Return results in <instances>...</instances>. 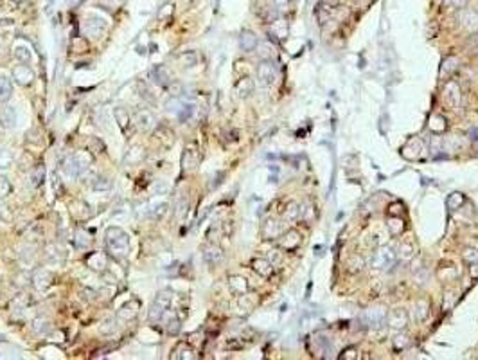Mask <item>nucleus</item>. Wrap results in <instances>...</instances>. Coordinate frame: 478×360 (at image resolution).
<instances>
[{"label": "nucleus", "instance_id": "obj_19", "mask_svg": "<svg viewBox=\"0 0 478 360\" xmlns=\"http://www.w3.org/2000/svg\"><path fill=\"white\" fill-rule=\"evenodd\" d=\"M460 24L464 29H477L478 27V13H475L473 9H462L460 11Z\"/></svg>", "mask_w": 478, "mask_h": 360}, {"label": "nucleus", "instance_id": "obj_38", "mask_svg": "<svg viewBox=\"0 0 478 360\" xmlns=\"http://www.w3.org/2000/svg\"><path fill=\"white\" fill-rule=\"evenodd\" d=\"M193 114H195V105H193V103H180V110H178L177 115L182 123L183 121H187Z\"/></svg>", "mask_w": 478, "mask_h": 360}, {"label": "nucleus", "instance_id": "obj_14", "mask_svg": "<svg viewBox=\"0 0 478 360\" xmlns=\"http://www.w3.org/2000/svg\"><path fill=\"white\" fill-rule=\"evenodd\" d=\"M149 77H151V81H153L155 85L165 87V89H167V85L171 83V74H169V71H167L164 65H157L155 69H151Z\"/></svg>", "mask_w": 478, "mask_h": 360}, {"label": "nucleus", "instance_id": "obj_41", "mask_svg": "<svg viewBox=\"0 0 478 360\" xmlns=\"http://www.w3.org/2000/svg\"><path fill=\"white\" fill-rule=\"evenodd\" d=\"M457 301H459V295H457V292H446L444 294V301H443V310L444 312H448V310H451V308L457 304Z\"/></svg>", "mask_w": 478, "mask_h": 360}, {"label": "nucleus", "instance_id": "obj_31", "mask_svg": "<svg viewBox=\"0 0 478 360\" xmlns=\"http://www.w3.org/2000/svg\"><path fill=\"white\" fill-rule=\"evenodd\" d=\"M167 211H169V204H167V202H160V204L151 206V209H149V216L153 220H162L165 214H167Z\"/></svg>", "mask_w": 478, "mask_h": 360}, {"label": "nucleus", "instance_id": "obj_54", "mask_svg": "<svg viewBox=\"0 0 478 360\" xmlns=\"http://www.w3.org/2000/svg\"><path fill=\"white\" fill-rule=\"evenodd\" d=\"M413 252H415V248H413L412 243H408V245L405 243V245L401 247V252H399V256H401V258H405V260H410V258L413 256Z\"/></svg>", "mask_w": 478, "mask_h": 360}, {"label": "nucleus", "instance_id": "obj_43", "mask_svg": "<svg viewBox=\"0 0 478 360\" xmlns=\"http://www.w3.org/2000/svg\"><path fill=\"white\" fill-rule=\"evenodd\" d=\"M187 207H189L187 196H182V198H178L177 206H175V216H177V218H183V216L187 214Z\"/></svg>", "mask_w": 478, "mask_h": 360}, {"label": "nucleus", "instance_id": "obj_17", "mask_svg": "<svg viewBox=\"0 0 478 360\" xmlns=\"http://www.w3.org/2000/svg\"><path fill=\"white\" fill-rule=\"evenodd\" d=\"M299 245H301V234L297 230H288L279 238V247L284 248V250H293Z\"/></svg>", "mask_w": 478, "mask_h": 360}, {"label": "nucleus", "instance_id": "obj_34", "mask_svg": "<svg viewBox=\"0 0 478 360\" xmlns=\"http://www.w3.org/2000/svg\"><path fill=\"white\" fill-rule=\"evenodd\" d=\"M446 204H448L449 211H457V209H460V207L464 206V195L459 193V191H455V193H451V195L448 196Z\"/></svg>", "mask_w": 478, "mask_h": 360}, {"label": "nucleus", "instance_id": "obj_26", "mask_svg": "<svg viewBox=\"0 0 478 360\" xmlns=\"http://www.w3.org/2000/svg\"><path fill=\"white\" fill-rule=\"evenodd\" d=\"M13 94V85L11 79L7 76H0V103H7L11 99Z\"/></svg>", "mask_w": 478, "mask_h": 360}, {"label": "nucleus", "instance_id": "obj_5", "mask_svg": "<svg viewBox=\"0 0 478 360\" xmlns=\"http://www.w3.org/2000/svg\"><path fill=\"white\" fill-rule=\"evenodd\" d=\"M35 77H36L35 71H33L29 65H25V63L17 65L13 69V79H15L20 87H29V85H33Z\"/></svg>", "mask_w": 478, "mask_h": 360}, {"label": "nucleus", "instance_id": "obj_39", "mask_svg": "<svg viewBox=\"0 0 478 360\" xmlns=\"http://www.w3.org/2000/svg\"><path fill=\"white\" fill-rule=\"evenodd\" d=\"M13 54H15V58H17L20 63H29L31 61V51H29V47H25V45H18Z\"/></svg>", "mask_w": 478, "mask_h": 360}, {"label": "nucleus", "instance_id": "obj_47", "mask_svg": "<svg viewBox=\"0 0 478 360\" xmlns=\"http://www.w3.org/2000/svg\"><path fill=\"white\" fill-rule=\"evenodd\" d=\"M389 229L394 236H397V234H401L403 230H405V224H403L401 218H392L389 220Z\"/></svg>", "mask_w": 478, "mask_h": 360}, {"label": "nucleus", "instance_id": "obj_55", "mask_svg": "<svg viewBox=\"0 0 478 360\" xmlns=\"http://www.w3.org/2000/svg\"><path fill=\"white\" fill-rule=\"evenodd\" d=\"M153 189H155V193H157V195H165V193H167V189H169V186H167L165 180H157L155 186H153Z\"/></svg>", "mask_w": 478, "mask_h": 360}, {"label": "nucleus", "instance_id": "obj_27", "mask_svg": "<svg viewBox=\"0 0 478 360\" xmlns=\"http://www.w3.org/2000/svg\"><path fill=\"white\" fill-rule=\"evenodd\" d=\"M279 232H281L279 222H275V220H266V224L263 225V236L266 240H275V238H279Z\"/></svg>", "mask_w": 478, "mask_h": 360}, {"label": "nucleus", "instance_id": "obj_7", "mask_svg": "<svg viewBox=\"0 0 478 360\" xmlns=\"http://www.w3.org/2000/svg\"><path fill=\"white\" fill-rule=\"evenodd\" d=\"M105 31H106V20H105V18H99V17H95V15H92V17H89L85 20V33H87V35L97 38V36L103 35Z\"/></svg>", "mask_w": 478, "mask_h": 360}, {"label": "nucleus", "instance_id": "obj_61", "mask_svg": "<svg viewBox=\"0 0 478 360\" xmlns=\"http://www.w3.org/2000/svg\"><path fill=\"white\" fill-rule=\"evenodd\" d=\"M469 137H471L473 141H478V128H473V130L469 132Z\"/></svg>", "mask_w": 478, "mask_h": 360}, {"label": "nucleus", "instance_id": "obj_37", "mask_svg": "<svg viewBox=\"0 0 478 360\" xmlns=\"http://www.w3.org/2000/svg\"><path fill=\"white\" fill-rule=\"evenodd\" d=\"M94 191H110L112 189V180L108 177H103V175H97L94 178V184H92Z\"/></svg>", "mask_w": 478, "mask_h": 360}, {"label": "nucleus", "instance_id": "obj_36", "mask_svg": "<svg viewBox=\"0 0 478 360\" xmlns=\"http://www.w3.org/2000/svg\"><path fill=\"white\" fill-rule=\"evenodd\" d=\"M457 69H459V58H455V56L444 58L443 67H441V72H443V74H453Z\"/></svg>", "mask_w": 478, "mask_h": 360}, {"label": "nucleus", "instance_id": "obj_44", "mask_svg": "<svg viewBox=\"0 0 478 360\" xmlns=\"http://www.w3.org/2000/svg\"><path fill=\"white\" fill-rule=\"evenodd\" d=\"M430 128L435 132V133H441V132L446 130V121H444V117H441V115H431Z\"/></svg>", "mask_w": 478, "mask_h": 360}, {"label": "nucleus", "instance_id": "obj_46", "mask_svg": "<svg viewBox=\"0 0 478 360\" xmlns=\"http://www.w3.org/2000/svg\"><path fill=\"white\" fill-rule=\"evenodd\" d=\"M13 164V153L4 148V150H0V170H7V168H11Z\"/></svg>", "mask_w": 478, "mask_h": 360}, {"label": "nucleus", "instance_id": "obj_1", "mask_svg": "<svg viewBox=\"0 0 478 360\" xmlns=\"http://www.w3.org/2000/svg\"><path fill=\"white\" fill-rule=\"evenodd\" d=\"M105 238H106V247L110 250L115 260H124L128 252H130V236L128 232L121 227H108L106 232H105Z\"/></svg>", "mask_w": 478, "mask_h": 360}, {"label": "nucleus", "instance_id": "obj_9", "mask_svg": "<svg viewBox=\"0 0 478 360\" xmlns=\"http://www.w3.org/2000/svg\"><path fill=\"white\" fill-rule=\"evenodd\" d=\"M444 99L448 105L451 107L459 108L460 107V101H462V90L460 87L457 85L455 81H448L446 83V87H444Z\"/></svg>", "mask_w": 478, "mask_h": 360}, {"label": "nucleus", "instance_id": "obj_49", "mask_svg": "<svg viewBox=\"0 0 478 360\" xmlns=\"http://www.w3.org/2000/svg\"><path fill=\"white\" fill-rule=\"evenodd\" d=\"M13 186L6 177H0V198H6L7 195H11Z\"/></svg>", "mask_w": 478, "mask_h": 360}, {"label": "nucleus", "instance_id": "obj_62", "mask_svg": "<svg viewBox=\"0 0 478 360\" xmlns=\"http://www.w3.org/2000/svg\"><path fill=\"white\" fill-rule=\"evenodd\" d=\"M0 341H4V339H2V337H0Z\"/></svg>", "mask_w": 478, "mask_h": 360}, {"label": "nucleus", "instance_id": "obj_42", "mask_svg": "<svg viewBox=\"0 0 478 360\" xmlns=\"http://www.w3.org/2000/svg\"><path fill=\"white\" fill-rule=\"evenodd\" d=\"M299 216H301V207L297 206V204H289L286 207V211H284V220L286 222H295Z\"/></svg>", "mask_w": 478, "mask_h": 360}, {"label": "nucleus", "instance_id": "obj_4", "mask_svg": "<svg viewBox=\"0 0 478 360\" xmlns=\"http://www.w3.org/2000/svg\"><path fill=\"white\" fill-rule=\"evenodd\" d=\"M396 260H397V248L394 245H383L378 250V254H376L372 265L376 266V268H389V266H392L396 263Z\"/></svg>", "mask_w": 478, "mask_h": 360}, {"label": "nucleus", "instance_id": "obj_60", "mask_svg": "<svg viewBox=\"0 0 478 360\" xmlns=\"http://www.w3.org/2000/svg\"><path fill=\"white\" fill-rule=\"evenodd\" d=\"M451 2L455 7H464V4H466V0H448V4Z\"/></svg>", "mask_w": 478, "mask_h": 360}, {"label": "nucleus", "instance_id": "obj_30", "mask_svg": "<svg viewBox=\"0 0 478 360\" xmlns=\"http://www.w3.org/2000/svg\"><path fill=\"white\" fill-rule=\"evenodd\" d=\"M178 63L182 67H185V69H191V67L198 65V54L195 51H185V53H182L178 56Z\"/></svg>", "mask_w": 478, "mask_h": 360}, {"label": "nucleus", "instance_id": "obj_28", "mask_svg": "<svg viewBox=\"0 0 478 360\" xmlns=\"http://www.w3.org/2000/svg\"><path fill=\"white\" fill-rule=\"evenodd\" d=\"M236 90L237 94H239V97H248V95L254 92V81L250 77H241L236 83Z\"/></svg>", "mask_w": 478, "mask_h": 360}, {"label": "nucleus", "instance_id": "obj_33", "mask_svg": "<svg viewBox=\"0 0 478 360\" xmlns=\"http://www.w3.org/2000/svg\"><path fill=\"white\" fill-rule=\"evenodd\" d=\"M415 319L417 321H426V317H428V313H430V304H428V301L426 299H421V301H417L415 303Z\"/></svg>", "mask_w": 478, "mask_h": 360}, {"label": "nucleus", "instance_id": "obj_51", "mask_svg": "<svg viewBox=\"0 0 478 360\" xmlns=\"http://www.w3.org/2000/svg\"><path fill=\"white\" fill-rule=\"evenodd\" d=\"M167 90H169V94H171L173 97H180V95L183 94V85L180 81H171L167 85Z\"/></svg>", "mask_w": 478, "mask_h": 360}, {"label": "nucleus", "instance_id": "obj_2", "mask_svg": "<svg viewBox=\"0 0 478 360\" xmlns=\"http://www.w3.org/2000/svg\"><path fill=\"white\" fill-rule=\"evenodd\" d=\"M171 301H173L171 290H162V292H159V295L155 297L153 304L149 306V315H148L149 321H151V322H159V321H162L165 310L171 306Z\"/></svg>", "mask_w": 478, "mask_h": 360}, {"label": "nucleus", "instance_id": "obj_52", "mask_svg": "<svg viewBox=\"0 0 478 360\" xmlns=\"http://www.w3.org/2000/svg\"><path fill=\"white\" fill-rule=\"evenodd\" d=\"M408 342H410V341H408V337H407V335H401V333H399V335H397L396 339H392V344H394V349H397V351H401V349L407 348Z\"/></svg>", "mask_w": 478, "mask_h": 360}, {"label": "nucleus", "instance_id": "obj_24", "mask_svg": "<svg viewBox=\"0 0 478 360\" xmlns=\"http://www.w3.org/2000/svg\"><path fill=\"white\" fill-rule=\"evenodd\" d=\"M0 123H2L4 128H13L17 124V110L13 107L2 108V112H0Z\"/></svg>", "mask_w": 478, "mask_h": 360}, {"label": "nucleus", "instance_id": "obj_56", "mask_svg": "<svg viewBox=\"0 0 478 360\" xmlns=\"http://www.w3.org/2000/svg\"><path fill=\"white\" fill-rule=\"evenodd\" d=\"M358 351H356L354 348H349V349H345L342 355H340V359L342 360H347V359H351V360H354V359H360V355H356Z\"/></svg>", "mask_w": 478, "mask_h": 360}, {"label": "nucleus", "instance_id": "obj_48", "mask_svg": "<svg viewBox=\"0 0 478 360\" xmlns=\"http://www.w3.org/2000/svg\"><path fill=\"white\" fill-rule=\"evenodd\" d=\"M462 258H464V261L469 263V265H471V263H477V261H478V250H477V248H473V247L464 248Z\"/></svg>", "mask_w": 478, "mask_h": 360}, {"label": "nucleus", "instance_id": "obj_57", "mask_svg": "<svg viewBox=\"0 0 478 360\" xmlns=\"http://www.w3.org/2000/svg\"><path fill=\"white\" fill-rule=\"evenodd\" d=\"M89 146H95L94 153H97V152H99V153H103V152H105V144H103L99 139H95V137H92V139L89 141Z\"/></svg>", "mask_w": 478, "mask_h": 360}, {"label": "nucleus", "instance_id": "obj_8", "mask_svg": "<svg viewBox=\"0 0 478 360\" xmlns=\"http://www.w3.org/2000/svg\"><path fill=\"white\" fill-rule=\"evenodd\" d=\"M257 77H259V81L263 85H272L275 81V77H277V71H275V65H273L272 61H261V65L257 67Z\"/></svg>", "mask_w": 478, "mask_h": 360}, {"label": "nucleus", "instance_id": "obj_18", "mask_svg": "<svg viewBox=\"0 0 478 360\" xmlns=\"http://www.w3.org/2000/svg\"><path fill=\"white\" fill-rule=\"evenodd\" d=\"M164 317H165V330H167V333H171V335H177L178 331H180V328H182V324H180V319H178V315H177V312H173V310H165V313H164ZM162 317V319H164Z\"/></svg>", "mask_w": 478, "mask_h": 360}, {"label": "nucleus", "instance_id": "obj_10", "mask_svg": "<svg viewBox=\"0 0 478 360\" xmlns=\"http://www.w3.org/2000/svg\"><path fill=\"white\" fill-rule=\"evenodd\" d=\"M33 284H35L36 290H45L47 286H51L54 281V274L47 268H38V270L33 274V278H31Z\"/></svg>", "mask_w": 478, "mask_h": 360}, {"label": "nucleus", "instance_id": "obj_29", "mask_svg": "<svg viewBox=\"0 0 478 360\" xmlns=\"http://www.w3.org/2000/svg\"><path fill=\"white\" fill-rule=\"evenodd\" d=\"M43 178H45V166L43 164H38L31 171V175H29V184L33 186V188H40L41 184H43Z\"/></svg>", "mask_w": 478, "mask_h": 360}, {"label": "nucleus", "instance_id": "obj_50", "mask_svg": "<svg viewBox=\"0 0 478 360\" xmlns=\"http://www.w3.org/2000/svg\"><path fill=\"white\" fill-rule=\"evenodd\" d=\"M59 248L56 247V245H49L47 248H45V258H47L51 263H58V256H59Z\"/></svg>", "mask_w": 478, "mask_h": 360}, {"label": "nucleus", "instance_id": "obj_15", "mask_svg": "<svg viewBox=\"0 0 478 360\" xmlns=\"http://www.w3.org/2000/svg\"><path fill=\"white\" fill-rule=\"evenodd\" d=\"M139 310H141V301L139 299H130V301L119 310L117 317L123 321H131L139 315Z\"/></svg>", "mask_w": 478, "mask_h": 360}, {"label": "nucleus", "instance_id": "obj_53", "mask_svg": "<svg viewBox=\"0 0 478 360\" xmlns=\"http://www.w3.org/2000/svg\"><path fill=\"white\" fill-rule=\"evenodd\" d=\"M49 330V321L47 319H38L35 321V331L36 333H45Z\"/></svg>", "mask_w": 478, "mask_h": 360}, {"label": "nucleus", "instance_id": "obj_35", "mask_svg": "<svg viewBox=\"0 0 478 360\" xmlns=\"http://www.w3.org/2000/svg\"><path fill=\"white\" fill-rule=\"evenodd\" d=\"M99 331L103 333V335H113V333L117 331V321L113 319V317L105 319L99 324Z\"/></svg>", "mask_w": 478, "mask_h": 360}, {"label": "nucleus", "instance_id": "obj_12", "mask_svg": "<svg viewBox=\"0 0 478 360\" xmlns=\"http://www.w3.org/2000/svg\"><path fill=\"white\" fill-rule=\"evenodd\" d=\"M135 124L137 128L141 132H149L151 128L155 126V117L153 114L149 112V110H137L135 112Z\"/></svg>", "mask_w": 478, "mask_h": 360}, {"label": "nucleus", "instance_id": "obj_11", "mask_svg": "<svg viewBox=\"0 0 478 360\" xmlns=\"http://www.w3.org/2000/svg\"><path fill=\"white\" fill-rule=\"evenodd\" d=\"M85 263L89 268L95 272H105L108 266V258L103 252H90L87 258H85Z\"/></svg>", "mask_w": 478, "mask_h": 360}, {"label": "nucleus", "instance_id": "obj_59", "mask_svg": "<svg viewBox=\"0 0 478 360\" xmlns=\"http://www.w3.org/2000/svg\"><path fill=\"white\" fill-rule=\"evenodd\" d=\"M469 274H471V278H478V261L477 263H471V266H469Z\"/></svg>", "mask_w": 478, "mask_h": 360}, {"label": "nucleus", "instance_id": "obj_25", "mask_svg": "<svg viewBox=\"0 0 478 360\" xmlns=\"http://www.w3.org/2000/svg\"><path fill=\"white\" fill-rule=\"evenodd\" d=\"M63 171H65L67 177H72V178H76L81 175V170H79V166H77L74 155H71V157H67V159L63 160Z\"/></svg>", "mask_w": 478, "mask_h": 360}, {"label": "nucleus", "instance_id": "obj_58", "mask_svg": "<svg viewBox=\"0 0 478 360\" xmlns=\"http://www.w3.org/2000/svg\"><path fill=\"white\" fill-rule=\"evenodd\" d=\"M141 95L146 101H149V103H155V97L151 95V90H149L146 85H141Z\"/></svg>", "mask_w": 478, "mask_h": 360}, {"label": "nucleus", "instance_id": "obj_32", "mask_svg": "<svg viewBox=\"0 0 478 360\" xmlns=\"http://www.w3.org/2000/svg\"><path fill=\"white\" fill-rule=\"evenodd\" d=\"M74 242H76V247L85 250V248H89L92 245V238L87 230H77L76 232V238H74Z\"/></svg>", "mask_w": 478, "mask_h": 360}, {"label": "nucleus", "instance_id": "obj_45", "mask_svg": "<svg viewBox=\"0 0 478 360\" xmlns=\"http://www.w3.org/2000/svg\"><path fill=\"white\" fill-rule=\"evenodd\" d=\"M142 157H144V148L142 146H133L130 152H128V162H130V164L141 162Z\"/></svg>", "mask_w": 478, "mask_h": 360}, {"label": "nucleus", "instance_id": "obj_20", "mask_svg": "<svg viewBox=\"0 0 478 360\" xmlns=\"http://www.w3.org/2000/svg\"><path fill=\"white\" fill-rule=\"evenodd\" d=\"M229 286L236 295H245L248 292V281L243 276H230L229 278Z\"/></svg>", "mask_w": 478, "mask_h": 360}, {"label": "nucleus", "instance_id": "obj_22", "mask_svg": "<svg viewBox=\"0 0 478 360\" xmlns=\"http://www.w3.org/2000/svg\"><path fill=\"white\" fill-rule=\"evenodd\" d=\"M173 359H180V360H193V359H196V355H195V349L191 348L189 344H185V342H180L177 346V348L173 349V355H171Z\"/></svg>", "mask_w": 478, "mask_h": 360}, {"label": "nucleus", "instance_id": "obj_3", "mask_svg": "<svg viewBox=\"0 0 478 360\" xmlns=\"http://www.w3.org/2000/svg\"><path fill=\"white\" fill-rule=\"evenodd\" d=\"M360 321L367 328H381L387 322V310L385 308H371L360 315Z\"/></svg>", "mask_w": 478, "mask_h": 360}, {"label": "nucleus", "instance_id": "obj_6", "mask_svg": "<svg viewBox=\"0 0 478 360\" xmlns=\"http://www.w3.org/2000/svg\"><path fill=\"white\" fill-rule=\"evenodd\" d=\"M203 260H205V263L209 266H218L223 263L225 254H223V250H221V247L211 243V245H207V247L203 248Z\"/></svg>", "mask_w": 478, "mask_h": 360}, {"label": "nucleus", "instance_id": "obj_40", "mask_svg": "<svg viewBox=\"0 0 478 360\" xmlns=\"http://www.w3.org/2000/svg\"><path fill=\"white\" fill-rule=\"evenodd\" d=\"M196 162H198V153H196L193 148H187L185 153H183V159H182L183 168H193Z\"/></svg>", "mask_w": 478, "mask_h": 360}, {"label": "nucleus", "instance_id": "obj_16", "mask_svg": "<svg viewBox=\"0 0 478 360\" xmlns=\"http://www.w3.org/2000/svg\"><path fill=\"white\" fill-rule=\"evenodd\" d=\"M250 265H252L255 274H259L261 278L266 279L273 274V263L270 260H265V258H254Z\"/></svg>", "mask_w": 478, "mask_h": 360}, {"label": "nucleus", "instance_id": "obj_23", "mask_svg": "<svg viewBox=\"0 0 478 360\" xmlns=\"http://www.w3.org/2000/svg\"><path fill=\"white\" fill-rule=\"evenodd\" d=\"M113 117L117 119L121 130H123V132L128 130V126H130V123H131V117H130V112H128L126 108H124V107H115V108H113Z\"/></svg>", "mask_w": 478, "mask_h": 360}, {"label": "nucleus", "instance_id": "obj_13", "mask_svg": "<svg viewBox=\"0 0 478 360\" xmlns=\"http://www.w3.org/2000/svg\"><path fill=\"white\" fill-rule=\"evenodd\" d=\"M387 321H389V326L394 328V330H403L408 326V313L401 308L397 310H392L390 315H387Z\"/></svg>", "mask_w": 478, "mask_h": 360}, {"label": "nucleus", "instance_id": "obj_21", "mask_svg": "<svg viewBox=\"0 0 478 360\" xmlns=\"http://www.w3.org/2000/svg\"><path fill=\"white\" fill-rule=\"evenodd\" d=\"M257 36L252 33V31H243L241 36H239V45H241L243 51H247V53H252L255 47H257Z\"/></svg>", "mask_w": 478, "mask_h": 360}]
</instances>
